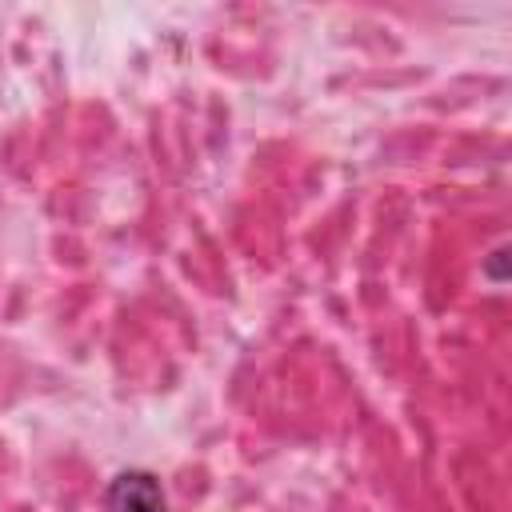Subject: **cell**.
<instances>
[{
    "label": "cell",
    "instance_id": "cell-1",
    "mask_svg": "<svg viewBox=\"0 0 512 512\" xmlns=\"http://www.w3.org/2000/svg\"><path fill=\"white\" fill-rule=\"evenodd\" d=\"M108 512H168L160 480L144 468L120 472L108 488Z\"/></svg>",
    "mask_w": 512,
    "mask_h": 512
}]
</instances>
